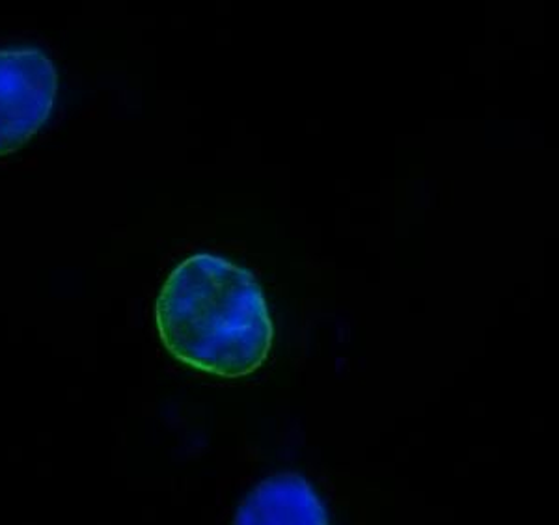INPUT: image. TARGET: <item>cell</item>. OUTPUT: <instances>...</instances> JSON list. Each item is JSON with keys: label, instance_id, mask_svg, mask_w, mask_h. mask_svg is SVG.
<instances>
[{"label": "cell", "instance_id": "1", "mask_svg": "<svg viewBox=\"0 0 559 525\" xmlns=\"http://www.w3.org/2000/svg\"><path fill=\"white\" fill-rule=\"evenodd\" d=\"M166 350L189 368L245 379L265 363L274 326L254 274L213 253L174 266L155 302Z\"/></svg>", "mask_w": 559, "mask_h": 525}, {"label": "cell", "instance_id": "2", "mask_svg": "<svg viewBox=\"0 0 559 525\" xmlns=\"http://www.w3.org/2000/svg\"><path fill=\"white\" fill-rule=\"evenodd\" d=\"M57 95V65L41 49H0V157L20 152L41 131Z\"/></svg>", "mask_w": 559, "mask_h": 525}, {"label": "cell", "instance_id": "3", "mask_svg": "<svg viewBox=\"0 0 559 525\" xmlns=\"http://www.w3.org/2000/svg\"><path fill=\"white\" fill-rule=\"evenodd\" d=\"M231 525H331L312 485L299 474H276L258 482Z\"/></svg>", "mask_w": 559, "mask_h": 525}]
</instances>
